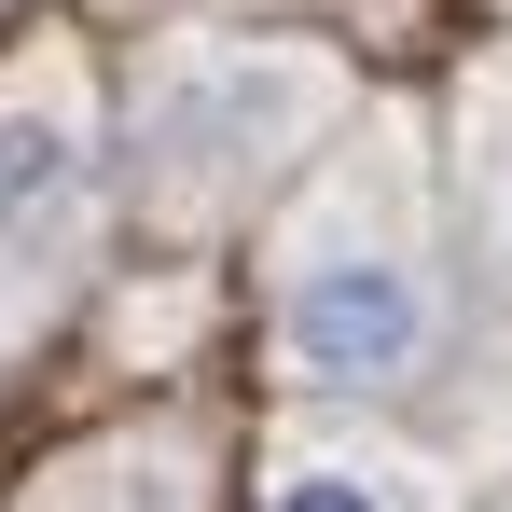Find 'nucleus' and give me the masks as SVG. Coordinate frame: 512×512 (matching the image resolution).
I'll list each match as a JSON object with an SVG mask.
<instances>
[{"instance_id":"20e7f679","label":"nucleus","mask_w":512,"mask_h":512,"mask_svg":"<svg viewBox=\"0 0 512 512\" xmlns=\"http://www.w3.org/2000/svg\"><path fill=\"white\" fill-rule=\"evenodd\" d=\"M263 512H443V471H416L374 429H291L263 457Z\"/></svg>"},{"instance_id":"f257e3e1","label":"nucleus","mask_w":512,"mask_h":512,"mask_svg":"<svg viewBox=\"0 0 512 512\" xmlns=\"http://www.w3.org/2000/svg\"><path fill=\"white\" fill-rule=\"evenodd\" d=\"M277 360L319 402H388L443 360V263L402 236V194H333L277 250Z\"/></svg>"},{"instance_id":"f03ea898","label":"nucleus","mask_w":512,"mask_h":512,"mask_svg":"<svg viewBox=\"0 0 512 512\" xmlns=\"http://www.w3.org/2000/svg\"><path fill=\"white\" fill-rule=\"evenodd\" d=\"M333 97V56H291V42H167L139 84V153L167 194H250L333 125Z\"/></svg>"},{"instance_id":"7ed1b4c3","label":"nucleus","mask_w":512,"mask_h":512,"mask_svg":"<svg viewBox=\"0 0 512 512\" xmlns=\"http://www.w3.org/2000/svg\"><path fill=\"white\" fill-rule=\"evenodd\" d=\"M97 250V111L42 56L0 84V346H28Z\"/></svg>"},{"instance_id":"39448f33","label":"nucleus","mask_w":512,"mask_h":512,"mask_svg":"<svg viewBox=\"0 0 512 512\" xmlns=\"http://www.w3.org/2000/svg\"><path fill=\"white\" fill-rule=\"evenodd\" d=\"M499 263H512V167H499Z\"/></svg>"}]
</instances>
